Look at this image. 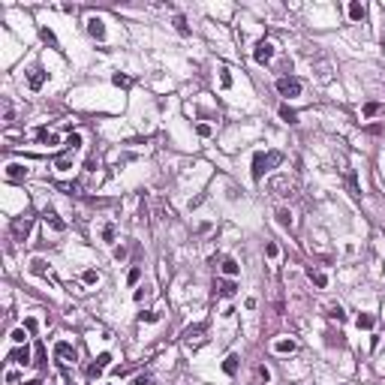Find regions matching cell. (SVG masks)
Returning <instances> with one entry per match:
<instances>
[{
  "label": "cell",
  "mask_w": 385,
  "mask_h": 385,
  "mask_svg": "<svg viewBox=\"0 0 385 385\" xmlns=\"http://www.w3.org/2000/svg\"><path fill=\"white\" fill-rule=\"evenodd\" d=\"M283 163V153L280 150H259L253 153V181H262L265 172H271Z\"/></svg>",
  "instance_id": "1"
},
{
  "label": "cell",
  "mask_w": 385,
  "mask_h": 385,
  "mask_svg": "<svg viewBox=\"0 0 385 385\" xmlns=\"http://www.w3.org/2000/svg\"><path fill=\"white\" fill-rule=\"evenodd\" d=\"M301 91H304V85H301V79H295V75H280L277 79V94L280 96L295 99V96H301Z\"/></svg>",
  "instance_id": "2"
},
{
  "label": "cell",
  "mask_w": 385,
  "mask_h": 385,
  "mask_svg": "<svg viewBox=\"0 0 385 385\" xmlns=\"http://www.w3.org/2000/svg\"><path fill=\"white\" fill-rule=\"evenodd\" d=\"M268 190H271L274 196L289 199V196H295V181H289L286 175H277V178H271V181H268Z\"/></svg>",
  "instance_id": "3"
},
{
  "label": "cell",
  "mask_w": 385,
  "mask_h": 385,
  "mask_svg": "<svg viewBox=\"0 0 385 385\" xmlns=\"http://www.w3.org/2000/svg\"><path fill=\"white\" fill-rule=\"evenodd\" d=\"M54 358H57V364L60 367H66V364H75V346L72 343H66V340H60V343H54Z\"/></svg>",
  "instance_id": "4"
},
{
  "label": "cell",
  "mask_w": 385,
  "mask_h": 385,
  "mask_svg": "<svg viewBox=\"0 0 385 385\" xmlns=\"http://www.w3.org/2000/svg\"><path fill=\"white\" fill-rule=\"evenodd\" d=\"M30 229H33V217H30V214H24V217H15V220H12L9 232H12V238H15V241H24V238L30 235Z\"/></svg>",
  "instance_id": "5"
},
{
  "label": "cell",
  "mask_w": 385,
  "mask_h": 385,
  "mask_svg": "<svg viewBox=\"0 0 385 385\" xmlns=\"http://www.w3.org/2000/svg\"><path fill=\"white\" fill-rule=\"evenodd\" d=\"M271 57H274V43L271 40H259L256 48H253V60L256 63H268Z\"/></svg>",
  "instance_id": "6"
},
{
  "label": "cell",
  "mask_w": 385,
  "mask_h": 385,
  "mask_svg": "<svg viewBox=\"0 0 385 385\" xmlns=\"http://www.w3.org/2000/svg\"><path fill=\"white\" fill-rule=\"evenodd\" d=\"M108 361H111V352H102V355H96V361H94V364L85 370V373H88V379H99V376H102V370L108 367Z\"/></svg>",
  "instance_id": "7"
},
{
  "label": "cell",
  "mask_w": 385,
  "mask_h": 385,
  "mask_svg": "<svg viewBox=\"0 0 385 385\" xmlns=\"http://www.w3.org/2000/svg\"><path fill=\"white\" fill-rule=\"evenodd\" d=\"M46 69L43 66H30V72H27V85H30V91H43V85H46Z\"/></svg>",
  "instance_id": "8"
},
{
  "label": "cell",
  "mask_w": 385,
  "mask_h": 385,
  "mask_svg": "<svg viewBox=\"0 0 385 385\" xmlns=\"http://www.w3.org/2000/svg\"><path fill=\"white\" fill-rule=\"evenodd\" d=\"M88 33L94 36V40H105V24H102V18H88Z\"/></svg>",
  "instance_id": "9"
},
{
  "label": "cell",
  "mask_w": 385,
  "mask_h": 385,
  "mask_svg": "<svg viewBox=\"0 0 385 385\" xmlns=\"http://www.w3.org/2000/svg\"><path fill=\"white\" fill-rule=\"evenodd\" d=\"M43 220H46V223L54 229V232H66V223H63V220H60V217H57L51 208H46V211H43Z\"/></svg>",
  "instance_id": "10"
},
{
  "label": "cell",
  "mask_w": 385,
  "mask_h": 385,
  "mask_svg": "<svg viewBox=\"0 0 385 385\" xmlns=\"http://www.w3.org/2000/svg\"><path fill=\"white\" fill-rule=\"evenodd\" d=\"M205 331H208V322H196V325H190V328L184 331V340H187V343H192V340H199Z\"/></svg>",
  "instance_id": "11"
},
{
  "label": "cell",
  "mask_w": 385,
  "mask_h": 385,
  "mask_svg": "<svg viewBox=\"0 0 385 385\" xmlns=\"http://www.w3.org/2000/svg\"><path fill=\"white\" fill-rule=\"evenodd\" d=\"M220 268H223V274H226V277H238V271H241V265H238V262H235L232 256H226Z\"/></svg>",
  "instance_id": "12"
},
{
  "label": "cell",
  "mask_w": 385,
  "mask_h": 385,
  "mask_svg": "<svg viewBox=\"0 0 385 385\" xmlns=\"http://www.w3.org/2000/svg\"><path fill=\"white\" fill-rule=\"evenodd\" d=\"M217 292H220L223 298H235L238 286H235V280H220V283H217Z\"/></svg>",
  "instance_id": "13"
},
{
  "label": "cell",
  "mask_w": 385,
  "mask_h": 385,
  "mask_svg": "<svg viewBox=\"0 0 385 385\" xmlns=\"http://www.w3.org/2000/svg\"><path fill=\"white\" fill-rule=\"evenodd\" d=\"M12 361L21 364V367H27L30 364V346H18V349L12 352Z\"/></svg>",
  "instance_id": "14"
},
{
  "label": "cell",
  "mask_w": 385,
  "mask_h": 385,
  "mask_svg": "<svg viewBox=\"0 0 385 385\" xmlns=\"http://www.w3.org/2000/svg\"><path fill=\"white\" fill-rule=\"evenodd\" d=\"M364 15H367V6L358 3V0H352V3H349V18L352 21H364Z\"/></svg>",
  "instance_id": "15"
},
{
  "label": "cell",
  "mask_w": 385,
  "mask_h": 385,
  "mask_svg": "<svg viewBox=\"0 0 385 385\" xmlns=\"http://www.w3.org/2000/svg\"><path fill=\"white\" fill-rule=\"evenodd\" d=\"M238 364H241V358L232 352V355L223 361V373H226V376H235V373H238Z\"/></svg>",
  "instance_id": "16"
},
{
  "label": "cell",
  "mask_w": 385,
  "mask_h": 385,
  "mask_svg": "<svg viewBox=\"0 0 385 385\" xmlns=\"http://www.w3.org/2000/svg\"><path fill=\"white\" fill-rule=\"evenodd\" d=\"M6 178H9V181H24V178H27V169L18 166V163H12V166H6Z\"/></svg>",
  "instance_id": "17"
},
{
  "label": "cell",
  "mask_w": 385,
  "mask_h": 385,
  "mask_svg": "<svg viewBox=\"0 0 385 385\" xmlns=\"http://www.w3.org/2000/svg\"><path fill=\"white\" fill-rule=\"evenodd\" d=\"M295 349H298V343H295V340H277V343H274V352H280V355L295 352Z\"/></svg>",
  "instance_id": "18"
},
{
  "label": "cell",
  "mask_w": 385,
  "mask_h": 385,
  "mask_svg": "<svg viewBox=\"0 0 385 385\" xmlns=\"http://www.w3.org/2000/svg\"><path fill=\"white\" fill-rule=\"evenodd\" d=\"M30 271H33V274H40V277H48V274H51V271H48V265H46L43 259H33V262H30Z\"/></svg>",
  "instance_id": "19"
},
{
  "label": "cell",
  "mask_w": 385,
  "mask_h": 385,
  "mask_svg": "<svg viewBox=\"0 0 385 385\" xmlns=\"http://www.w3.org/2000/svg\"><path fill=\"white\" fill-rule=\"evenodd\" d=\"M36 139H40L43 144H57V136H54L51 130H46V127H43V130H36Z\"/></svg>",
  "instance_id": "20"
},
{
  "label": "cell",
  "mask_w": 385,
  "mask_h": 385,
  "mask_svg": "<svg viewBox=\"0 0 385 385\" xmlns=\"http://www.w3.org/2000/svg\"><path fill=\"white\" fill-rule=\"evenodd\" d=\"M40 36H43V43H46V46H51V48H60V43H57V36H54V33L48 30V27H43V30H40Z\"/></svg>",
  "instance_id": "21"
},
{
  "label": "cell",
  "mask_w": 385,
  "mask_h": 385,
  "mask_svg": "<svg viewBox=\"0 0 385 385\" xmlns=\"http://www.w3.org/2000/svg\"><path fill=\"white\" fill-rule=\"evenodd\" d=\"M280 118H283L286 124H298V114H295V108H289V105H280Z\"/></svg>",
  "instance_id": "22"
},
{
  "label": "cell",
  "mask_w": 385,
  "mask_h": 385,
  "mask_svg": "<svg viewBox=\"0 0 385 385\" xmlns=\"http://www.w3.org/2000/svg\"><path fill=\"white\" fill-rule=\"evenodd\" d=\"M355 325H358V328H364V331H370V328H373V325H376V319H373V316H370V313H361V316H358V319H355Z\"/></svg>",
  "instance_id": "23"
},
{
  "label": "cell",
  "mask_w": 385,
  "mask_h": 385,
  "mask_svg": "<svg viewBox=\"0 0 385 385\" xmlns=\"http://www.w3.org/2000/svg\"><path fill=\"white\" fill-rule=\"evenodd\" d=\"M220 85H223V91L232 88V72H229V66H220Z\"/></svg>",
  "instance_id": "24"
},
{
  "label": "cell",
  "mask_w": 385,
  "mask_h": 385,
  "mask_svg": "<svg viewBox=\"0 0 385 385\" xmlns=\"http://www.w3.org/2000/svg\"><path fill=\"white\" fill-rule=\"evenodd\" d=\"M175 30H178L181 36H190V24H187L184 15H175Z\"/></svg>",
  "instance_id": "25"
},
{
  "label": "cell",
  "mask_w": 385,
  "mask_h": 385,
  "mask_svg": "<svg viewBox=\"0 0 385 385\" xmlns=\"http://www.w3.org/2000/svg\"><path fill=\"white\" fill-rule=\"evenodd\" d=\"M277 223H280L283 229H292V214H289L286 208H280V211H277Z\"/></svg>",
  "instance_id": "26"
},
{
  "label": "cell",
  "mask_w": 385,
  "mask_h": 385,
  "mask_svg": "<svg viewBox=\"0 0 385 385\" xmlns=\"http://www.w3.org/2000/svg\"><path fill=\"white\" fill-rule=\"evenodd\" d=\"M54 166H57V169H69V166H72V150H66V153H60V157L54 160Z\"/></svg>",
  "instance_id": "27"
},
{
  "label": "cell",
  "mask_w": 385,
  "mask_h": 385,
  "mask_svg": "<svg viewBox=\"0 0 385 385\" xmlns=\"http://www.w3.org/2000/svg\"><path fill=\"white\" fill-rule=\"evenodd\" d=\"M310 280H313L319 289H325V286H328V277H325L322 271H313V268H310Z\"/></svg>",
  "instance_id": "28"
},
{
  "label": "cell",
  "mask_w": 385,
  "mask_h": 385,
  "mask_svg": "<svg viewBox=\"0 0 385 385\" xmlns=\"http://www.w3.org/2000/svg\"><path fill=\"white\" fill-rule=\"evenodd\" d=\"M346 184H349V190H352V196L358 199V196H361V187H358V181H355V172H349V175H346Z\"/></svg>",
  "instance_id": "29"
},
{
  "label": "cell",
  "mask_w": 385,
  "mask_h": 385,
  "mask_svg": "<svg viewBox=\"0 0 385 385\" xmlns=\"http://www.w3.org/2000/svg\"><path fill=\"white\" fill-rule=\"evenodd\" d=\"M111 82L118 85V88H130V85H133V82H130V75H124V72H114V75H111Z\"/></svg>",
  "instance_id": "30"
},
{
  "label": "cell",
  "mask_w": 385,
  "mask_h": 385,
  "mask_svg": "<svg viewBox=\"0 0 385 385\" xmlns=\"http://www.w3.org/2000/svg\"><path fill=\"white\" fill-rule=\"evenodd\" d=\"M36 367H46V346L43 343H36V361H33Z\"/></svg>",
  "instance_id": "31"
},
{
  "label": "cell",
  "mask_w": 385,
  "mask_h": 385,
  "mask_svg": "<svg viewBox=\"0 0 385 385\" xmlns=\"http://www.w3.org/2000/svg\"><path fill=\"white\" fill-rule=\"evenodd\" d=\"M379 111H382V105H379V102H367V105H364V118H376Z\"/></svg>",
  "instance_id": "32"
},
{
  "label": "cell",
  "mask_w": 385,
  "mask_h": 385,
  "mask_svg": "<svg viewBox=\"0 0 385 385\" xmlns=\"http://www.w3.org/2000/svg\"><path fill=\"white\" fill-rule=\"evenodd\" d=\"M79 144H82V136H79V133H72V136L66 139V150H75Z\"/></svg>",
  "instance_id": "33"
},
{
  "label": "cell",
  "mask_w": 385,
  "mask_h": 385,
  "mask_svg": "<svg viewBox=\"0 0 385 385\" xmlns=\"http://www.w3.org/2000/svg\"><path fill=\"white\" fill-rule=\"evenodd\" d=\"M328 316H331V319H337V322H343V319H346V313H343V307H340V304H337V307H331V310H328Z\"/></svg>",
  "instance_id": "34"
},
{
  "label": "cell",
  "mask_w": 385,
  "mask_h": 385,
  "mask_svg": "<svg viewBox=\"0 0 385 385\" xmlns=\"http://www.w3.org/2000/svg\"><path fill=\"white\" fill-rule=\"evenodd\" d=\"M139 319H142V322H160V313H153V310H144V313H139Z\"/></svg>",
  "instance_id": "35"
},
{
  "label": "cell",
  "mask_w": 385,
  "mask_h": 385,
  "mask_svg": "<svg viewBox=\"0 0 385 385\" xmlns=\"http://www.w3.org/2000/svg\"><path fill=\"white\" fill-rule=\"evenodd\" d=\"M102 241H105V244H111V241H114V226H111V223L102 229Z\"/></svg>",
  "instance_id": "36"
},
{
  "label": "cell",
  "mask_w": 385,
  "mask_h": 385,
  "mask_svg": "<svg viewBox=\"0 0 385 385\" xmlns=\"http://www.w3.org/2000/svg\"><path fill=\"white\" fill-rule=\"evenodd\" d=\"M82 280H85L88 286H94V283L99 280V274H96V271H85V274H82Z\"/></svg>",
  "instance_id": "37"
},
{
  "label": "cell",
  "mask_w": 385,
  "mask_h": 385,
  "mask_svg": "<svg viewBox=\"0 0 385 385\" xmlns=\"http://www.w3.org/2000/svg\"><path fill=\"white\" fill-rule=\"evenodd\" d=\"M12 340H15V343H21V346H24V328H15V331H12Z\"/></svg>",
  "instance_id": "38"
},
{
  "label": "cell",
  "mask_w": 385,
  "mask_h": 385,
  "mask_svg": "<svg viewBox=\"0 0 385 385\" xmlns=\"http://www.w3.org/2000/svg\"><path fill=\"white\" fill-rule=\"evenodd\" d=\"M265 256L274 259V256H277V244H268V247H265Z\"/></svg>",
  "instance_id": "39"
},
{
  "label": "cell",
  "mask_w": 385,
  "mask_h": 385,
  "mask_svg": "<svg viewBox=\"0 0 385 385\" xmlns=\"http://www.w3.org/2000/svg\"><path fill=\"white\" fill-rule=\"evenodd\" d=\"M139 277H142V271H139V268H133V271H130V283H139Z\"/></svg>",
  "instance_id": "40"
},
{
  "label": "cell",
  "mask_w": 385,
  "mask_h": 385,
  "mask_svg": "<svg viewBox=\"0 0 385 385\" xmlns=\"http://www.w3.org/2000/svg\"><path fill=\"white\" fill-rule=\"evenodd\" d=\"M24 328H27V331L33 334V331H36V328H40V325H36V319H27V322H24Z\"/></svg>",
  "instance_id": "41"
},
{
  "label": "cell",
  "mask_w": 385,
  "mask_h": 385,
  "mask_svg": "<svg viewBox=\"0 0 385 385\" xmlns=\"http://www.w3.org/2000/svg\"><path fill=\"white\" fill-rule=\"evenodd\" d=\"M199 136H211V127H208V124H199Z\"/></svg>",
  "instance_id": "42"
},
{
  "label": "cell",
  "mask_w": 385,
  "mask_h": 385,
  "mask_svg": "<svg viewBox=\"0 0 385 385\" xmlns=\"http://www.w3.org/2000/svg\"><path fill=\"white\" fill-rule=\"evenodd\" d=\"M139 220H142V223L147 220V205H142V208H139Z\"/></svg>",
  "instance_id": "43"
},
{
  "label": "cell",
  "mask_w": 385,
  "mask_h": 385,
  "mask_svg": "<svg viewBox=\"0 0 385 385\" xmlns=\"http://www.w3.org/2000/svg\"><path fill=\"white\" fill-rule=\"evenodd\" d=\"M136 385H150V376H147V373H144V376H139V379H136Z\"/></svg>",
  "instance_id": "44"
}]
</instances>
